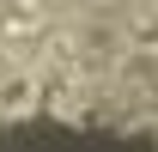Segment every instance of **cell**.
<instances>
[{
    "instance_id": "obj_1",
    "label": "cell",
    "mask_w": 158,
    "mask_h": 152,
    "mask_svg": "<svg viewBox=\"0 0 158 152\" xmlns=\"http://www.w3.org/2000/svg\"><path fill=\"white\" fill-rule=\"evenodd\" d=\"M0 152H152V146L103 128H67V122H6Z\"/></svg>"
}]
</instances>
